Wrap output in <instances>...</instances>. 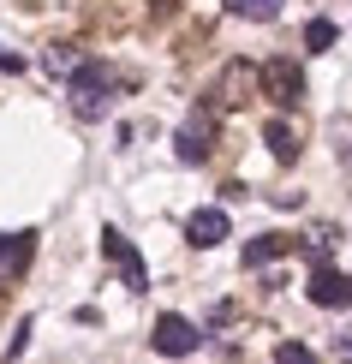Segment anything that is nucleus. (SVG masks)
Wrapping results in <instances>:
<instances>
[{"instance_id": "f257e3e1", "label": "nucleus", "mask_w": 352, "mask_h": 364, "mask_svg": "<svg viewBox=\"0 0 352 364\" xmlns=\"http://www.w3.org/2000/svg\"><path fill=\"white\" fill-rule=\"evenodd\" d=\"M72 108L84 119H102L114 108V72L96 66V60H78V66H72Z\"/></svg>"}, {"instance_id": "f03ea898", "label": "nucleus", "mask_w": 352, "mask_h": 364, "mask_svg": "<svg viewBox=\"0 0 352 364\" xmlns=\"http://www.w3.org/2000/svg\"><path fill=\"white\" fill-rule=\"evenodd\" d=\"M149 346H156L161 358H191L197 346H203V328H197L191 316L167 311V316H156V335H149Z\"/></svg>"}, {"instance_id": "7ed1b4c3", "label": "nucleus", "mask_w": 352, "mask_h": 364, "mask_svg": "<svg viewBox=\"0 0 352 364\" xmlns=\"http://www.w3.org/2000/svg\"><path fill=\"white\" fill-rule=\"evenodd\" d=\"M102 257H108L119 275H126V287H132V293H149V269H144L137 245H132L126 233H119V227H102Z\"/></svg>"}, {"instance_id": "20e7f679", "label": "nucleus", "mask_w": 352, "mask_h": 364, "mask_svg": "<svg viewBox=\"0 0 352 364\" xmlns=\"http://www.w3.org/2000/svg\"><path fill=\"white\" fill-rule=\"evenodd\" d=\"M311 305H323V311H346L352 305V275H341L334 263H323V269H311Z\"/></svg>"}, {"instance_id": "39448f33", "label": "nucleus", "mask_w": 352, "mask_h": 364, "mask_svg": "<svg viewBox=\"0 0 352 364\" xmlns=\"http://www.w3.org/2000/svg\"><path fill=\"white\" fill-rule=\"evenodd\" d=\"M263 96L281 102V108H299V96H304V72L293 66V60H269V66H263Z\"/></svg>"}, {"instance_id": "423d86ee", "label": "nucleus", "mask_w": 352, "mask_h": 364, "mask_svg": "<svg viewBox=\"0 0 352 364\" xmlns=\"http://www.w3.org/2000/svg\"><path fill=\"white\" fill-rule=\"evenodd\" d=\"M227 233H233V221H227V209H215V203H209V209H191V221H186V239H191L197 251L221 245Z\"/></svg>"}, {"instance_id": "0eeeda50", "label": "nucleus", "mask_w": 352, "mask_h": 364, "mask_svg": "<svg viewBox=\"0 0 352 364\" xmlns=\"http://www.w3.org/2000/svg\"><path fill=\"white\" fill-rule=\"evenodd\" d=\"M209 138H215V119H209V114H191L186 126H179V138H174V156H179V161H203V156H209Z\"/></svg>"}, {"instance_id": "6e6552de", "label": "nucleus", "mask_w": 352, "mask_h": 364, "mask_svg": "<svg viewBox=\"0 0 352 364\" xmlns=\"http://www.w3.org/2000/svg\"><path fill=\"white\" fill-rule=\"evenodd\" d=\"M287 251H293V239H287V233H257L251 245H245V269H269L274 257H287Z\"/></svg>"}, {"instance_id": "1a4fd4ad", "label": "nucleus", "mask_w": 352, "mask_h": 364, "mask_svg": "<svg viewBox=\"0 0 352 364\" xmlns=\"http://www.w3.org/2000/svg\"><path fill=\"white\" fill-rule=\"evenodd\" d=\"M263 144H269V156L281 161V168H287V161H299V132L287 126V119H269V126H263Z\"/></svg>"}, {"instance_id": "9d476101", "label": "nucleus", "mask_w": 352, "mask_h": 364, "mask_svg": "<svg viewBox=\"0 0 352 364\" xmlns=\"http://www.w3.org/2000/svg\"><path fill=\"white\" fill-rule=\"evenodd\" d=\"M30 251H36V233H0V269L6 275H18L30 263Z\"/></svg>"}, {"instance_id": "9b49d317", "label": "nucleus", "mask_w": 352, "mask_h": 364, "mask_svg": "<svg viewBox=\"0 0 352 364\" xmlns=\"http://www.w3.org/2000/svg\"><path fill=\"white\" fill-rule=\"evenodd\" d=\"M227 12L251 18V24H269V18H281V0H227Z\"/></svg>"}, {"instance_id": "f8f14e48", "label": "nucleus", "mask_w": 352, "mask_h": 364, "mask_svg": "<svg viewBox=\"0 0 352 364\" xmlns=\"http://www.w3.org/2000/svg\"><path fill=\"white\" fill-rule=\"evenodd\" d=\"M334 36H341V30H334L329 18H311V24H304V48H311V54H329Z\"/></svg>"}, {"instance_id": "ddd939ff", "label": "nucleus", "mask_w": 352, "mask_h": 364, "mask_svg": "<svg viewBox=\"0 0 352 364\" xmlns=\"http://www.w3.org/2000/svg\"><path fill=\"white\" fill-rule=\"evenodd\" d=\"M42 66L60 72V78H72V66H78V54L66 48V42H54V48H42Z\"/></svg>"}, {"instance_id": "4468645a", "label": "nucleus", "mask_w": 352, "mask_h": 364, "mask_svg": "<svg viewBox=\"0 0 352 364\" xmlns=\"http://www.w3.org/2000/svg\"><path fill=\"white\" fill-rule=\"evenodd\" d=\"M274 364H316V353L304 341H281V346H274Z\"/></svg>"}, {"instance_id": "2eb2a0df", "label": "nucleus", "mask_w": 352, "mask_h": 364, "mask_svg": "<svg viewBox=\"0 0 352 364\" xmlns=\"http://www.w3.org/2000/svg\"><path fill=\"white\" fill-rule=\"evenodd\" d=\"M304 257L323 269V263H329V233H311V239H304Z\"/></svg>"}, {"instance_id": "dca6fc26", "label": "nucleus", "mask_w": 352, "mask_h": 364, "mask_svg": "<svg viewBox=\"0 0 352 364\" xmlns=\"http://www.w3.org/2000/svg\"><path fill=\"white\" fill-rule=\"evenodd\" d=\"M24 341H30V323H18V328H12V341H6V358H18V353H24Z\"/></svg>"}, {"instance_id": "f3484780", "label": "nucleus", "mask_w": 352, "mask_h": 364, "mask_svg": "<svg viewBox=\"0 0 352 364\" xmlns=\"http://www.w3.org/2000/svg\"><path fill=\"white\" fill-rule=\"evenodd\" d=\"M0 66H6V72H24V60L12 54V48H0Z\"/></svg>"}]
</instances>
